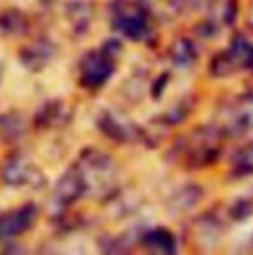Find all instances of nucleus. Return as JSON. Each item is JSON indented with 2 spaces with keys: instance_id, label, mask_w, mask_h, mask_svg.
Segmentation results:
<instances>
[{
  "instance_id": "f257e3e1",
  "label": "nucleus",
  "mask_w": 253,
  "mask_h": 255,
  "mask_svg": "<svg viewBox=\"0 0 253 255\" xmlns=\"http://www.w3.org/2000/svg\"><path fill=\"white\" fill-rule=\"evenodd\" d=\"M34 218H36V208L32 204L2 216L0 218V238H12V236L22 234L24 230H28L32 226Z\"/></svg>"
},
{
  "instance_id": "f03ea898",
  "label": "nucleus",
  "mask_w": 253,
  "mask_h": 255,
  "mask_svg": "<svg viewBox=\"0 0 253 255\" xmlns=\"http://www.w3.org/2000/svg\"><path fill=\"white\" fill-rule=\"evenodd\" d=\"M107 73H109L107 62L93 56V62L83 65V83L85 85H97L107 77Z\"/></svg>"
}]
</instances>
